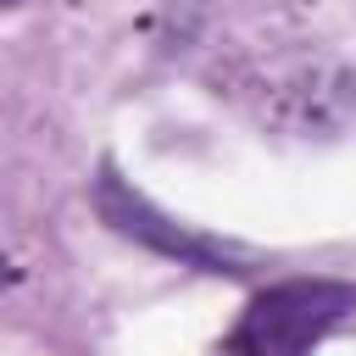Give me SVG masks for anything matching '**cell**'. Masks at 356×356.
Listing matches in <instances>:
<instances>
[{"instance_id": "obj_1", "label": "cell", "mask_w": 356, "mask_h": 356, "mask_svg": "<svg viewBox=\"0 0 356 356\" xmlns=\"http://www.w3.org/2000/svg\"><path fill=\"white\" fill-rule=\"evenodd\" d=\"M350 306H356V289L339 278H284L239 312L228 350L234 356H312L317 339Z\"/></svg>"}, {"instance_id": "obj_2", "label": "cell", "mask_w": 356, "mask_h": 356, "mask_svg": "<svg viewBox=\"0 0 356 356\" xmlns=\"http://www.w3.org/2000/svg\"><path fill=\"white\" fill-rule=\"evenodd\" d=\"M100 211H106V222L111 228H122V234H139V239H150V245H161L167 256H184V261H200V267H211V273H222L228 267V256L217 250V245H206V239H195V234H184V228H172L167 217H156L139 195H128L111 172H106V184H100ZM228 273H239V267H228Z\"/></svg>"}, {"instance_id": "obj_3", "label": "cell", "mask_w": 356, "mask_h": 356, "mask_svg": "<svg viewBox=\"0 0 356 356\" xmlns=\"http://www.w3.org/2000/svg\"><path fill=\"white\" fill-rule=\"evenodd\" d=\"M0 284H6V261H0Z\"/></svg>"}]
</instances>
